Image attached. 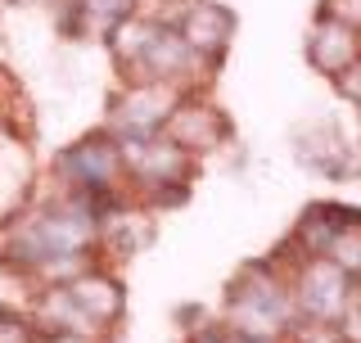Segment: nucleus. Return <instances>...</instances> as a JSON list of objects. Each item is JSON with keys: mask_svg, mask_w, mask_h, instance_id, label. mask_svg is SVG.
I'll return each mask as SVG.
<instances>
[{"mask_svg": "<svg viewBox=\"0 0 361 343\" xmlns=\"http://www.w3.org/2000/svg\"><path fill=\"white\" fill-rule=\"evenodd\" d=\"M95 239V217H90L86 199H73L63 208H45L14 235V258L32 271L45 276H68L73 262L90 248Z\"/></svg>", "mask_w": 361, "mask_h": 343, "instance_id": "1", "label": "nucleus"}, {"mask_svg": "<svg viewBox=\"0 0 361 343\" xmlns=\"http://www.w3.org/2000/svg\"><path fill=\"white\" fill-rule=\"evenodd\" d=\"M298 321V303H293V284L280 280L271 267L244 271L240 284L231 289V325L235 339L244 343H271L289 335Z\"/></svg>", "mask_w": 361, "mask_h": 343, "instance_id": "2", "label": "nucleus"}, {"mask_svg": "<svg viewBox=\"0 0 361 343\" xmlns=\"http://www.w3.org/2000/svg\"><path fill=\"white\" fill-rule=\"evenodd\" d=\"M176 109L180 90L172 82H131L113 100V127L118 136H158Z\"/></svg>", "mask_w": 361, "mask_h": 343, "instance_id": "3", "label": "nucleus"}, {"mask_svg": "<svg viewBox=\"0 0 361 343\" xmlns=\"http://www.w3.org/2000/svg\"><path fill=\"white\" fill-rule=\"evenodd\" d=\"M293 303H298V316H307V321L338 325V316L353 303V276H343L330 258H312L302 276L293 280Z\"/></svg>", "mask_w": 361, "mask_h": 343, "instance_id": "4", "label": "nucleus"}, {"mask_svg": "<svg viewBox=\"0 0 361 343\" xmlns=\"http://www.w3.org/2000/svg\"><path fill=\"white\" fill-rule=\"evenodd\" d=\"M63 176H73V186L82 194H95V190H109V181L122 172V145L113 136H86L82 145L63 154Z\"/></svg>", "mask_w": 361, "mask_h": 343, "instance_id": "5", "label": "nucleus"}, {"mask_svg": "<svg viewBox=\"0 0 361 343\" xmlns=\"http://www.w3.org/2000/svg\"><path fill=\"white\" fill-rule=\"evenodd\" d=\"M361 59V41H357V28H343L334 18H321L312 28V64L325 68L330 77H338L343 68H353Z\"/></svg>", "mask_w": 361, "mask_h": 343, "instance_id": "6", "label": "nucleus"}, {"mask_svg": "<svg viewBox=\"0 0 361 343\" xmlns=\"http://www.w3.org/2000/svg\"><path fill=\"white\" fill-rule=\"evenodd\" d=\"M63 289H68V299L82 307V312H86L95 325H109L113 316L122 312V289H118V280L99 276V271H77V276L68 280Z\"/></svg>", "mask_w": 361, "mask_h": 343, "instance_id": "7", "label": "nucleus"}, {"mask_svg": "<svg viewBox=\"0 0 361 343\" xmlns=\"http://www.w3.org/2000/svg\"><path fill=\"white\" fill-rule=\"evenodd\" d=\"M231 28H235V18L226 14V9H217V5H195L176 23V32L185 37V45L195 54H217L221 45L231 41Z\"/></svg>", "mask_w": 361, "mask_h": 343, "instance_id": "8", "label": "nucleus"}, {"mask_svg": "<svg viewBox=\"0 0 361 343\" xmlns=\"http://www.w3.org/2000/svg\"><path fill=\"white\" fill-rule=\"evenodd\" d=\"M167 127H172V140L185 154H199V150H212V145H217L221 122H217L212 109H176L172 118H167Z\"/></svg>", "mask_w": 361, "mask_h": 343, "instance_id": "9", "label": "nucleus"}, {"mask_svg": "<svg viewBox=\"0 0 361 343\" xmlns=\"http://www.w3.org/2000/svg\"><path fill=\"white\" fill-rule=\"evenodd\" d=\"M135 14V0H73V28L86 37H109Z\"/></svg>", "mask_w": 361, "mask_h": 343, "instance_id": "10", "label": "nucleus"}, {"mask_svg": "<svg viewBox=\"0 0 361 343\" xmlns=\"http://www.w3.org/2000/svg\"><path fill=\"white\" fill-rule=\"evenodd\" d=\"M321 258H330L343 276H361V217H357V222H348L343 231L325 244Z\"/></svg>", "mask_w": 361, "mask_h": 343, "instance_id": "11", "label": "nucleus"}, {"mask_svg": "<svg viewBox=\"0 0 361 343\" xmlns=\"http://www.w3.org/2000/svg\"><path fill=\"white\" fill-rule=\"evenodd\" d=\"M325 18L343 23V28H361V0H325Z\"/></svg>", "mask_w": 361, "mask_h": 343, "instance_id": "12", "label": "nucleus"}, {"mask_svg": "<svg viewBox=\"0 0 361 343\" xmlns=\"http://www.w3.org/2000/svg\"><path fill=\"white\" fill-rule=\"evenodd\" d=\"M0 343H32V330L14 316H0Z\"/></svg>", "mask_w": 361, "mask_h": 343, "instance_id": "13", "label": "nucleus"}, {"mask_svg": "<svg viewBox=\"0 0 361 343\" xmlns=\"http://www.w3.org/2000/svg\"><path fill=\"white\" fill-rule=\"evenodd\" d=\"M240 343H244V339H240Z\"/></svg>", "mask_w": 361, "mask_h": 343, "instance_id": "14", "label": "nucleus"}]
</instances>
